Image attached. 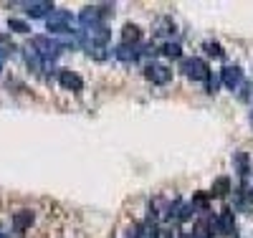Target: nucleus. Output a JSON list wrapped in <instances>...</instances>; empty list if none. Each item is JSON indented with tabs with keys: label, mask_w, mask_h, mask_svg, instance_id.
<instances>
[{
	"label": "nucleus",
	"mask_w": 253,
	"mask_h": 238,
	"mask_svg": "<svg viewBox=\"0 0 253 238\" xmlns=\"http://www.w3.org/2000/svg\"><path fill=\"white\" fill-rule=\"evenodd\" d=\"M58 84L63 86V89H69V92H81L84 89V79L76 71H69V69L58 71Z\"/></svg>",
	"instance_id": "nucleus-8"
},
{
	"label": "nucleus",
	"mask_w": 253,
	"mask_h": 238,
	"mask_svg": "<svg viewBox=\"0 0 253 238\" xmlns=\"http://www.w3.org/2000/svg\"><path fill=\"white\" fill-rule=\"evenodd\" d=\"M233 165H236V170H238L241 178H248L251 162H248V155H246V152H236V155H233Z\"/></svg>",
	"instance_id": "nucleus-13"
},
{
	"label": "nucleus",
	"mask_w": 253,
	"mask_h": 238,
	"mask_svg": "<svg viewBox=\"0 0 253 238\" xmlns=\"http://www.w3.org/2000/svg\"><path fill=\"white\" fill-rule=\"evenodd\" d=\"M23 8L31 18H48L56 10L53 3H48V0H31V3H23Z\"/></svg>",
	"instance_id": "nucleus-7"
},
{
	"label": "nucleus",
	"mask_w": 253,
	"mask_h": 238,
	"mask_svg": "<svg viewBox=\"0 0 253 238\" xmlns=\"http://www.w3.org/2000/svg\"><path fill=\"white\" fill-rule=\"evenodd\" d=\"M8 26H10V31H15V33H28V31H31V26L26 23V20H20V18H10Z\"/></svg>",
	"instance_id": "nucleus-17"
},
{
	"label": "nucleus",
	"mask_w": 253,
	"mask_h": 238,
	"mask_svg": "<svg viewBox=\"0 0 253 238\" xmlns=\"http://www.w3.org/2000/svg\"><path fill=\"white\" fill-rule=\"evenodd\" d=\"M33 221H36L33 210H18V213H13L10 226H13V231H15V233H23V231H28V228L33 226Z\"/></svg>",
	"instance_id": "nucleus-9"
},
{
	"label": "nucleus",
	"mask_w": 253,
	"mask_h": 238,
	"mask_svg": "<svg viewBox=\"0 0 253 238\" xmlns=\"http://www.w3.org/2000/svg\"><path fill=\"white\" fill-rule=\"evenodd\" d=\"M162 53H165V56H170V58H180V56H182V48H180V43L167 41L165 46H162Z\"/></svg>",
	"instance_id": "nucleus-15"
},
{
	"label": "nucleus",
	"mask_w": 253,
	"mask_h": 238,
	"mask_svg": "<svg viewBox=\"0 0 253 238\" xmlns=\"http://www.w3.org/2000/svg\"><path fill=\"white\" fill-rule=\"evenodd\" d=\"M193 205H200V208H205V205H208V195H203V192H198V195L193 198Z\"/></svg>",
	"instance_id": "nucleus-20"
},
{
	"label": "nucleus",
	"mask_w": 253,
	"mask_h": 238,
	"mask_svg": "<svg viewBox=\"0 0 253 238\" xmlns=\"http://www.w3.org/2000/svg\"><path fill=\"white\" fill-rule=\"evenodd\" d=\"M74 15L69 10H63V8H56L48 18H46V28L53 33V36H69V33H76L74 31ZM48 33V36H51Z\"/></svg>",
	"instance_id": "nucleus-1"
},
{
	"label": "nucleus",
	"mask_w": 253,
	"mask_h": 238,
	"mask_svg": "<svg viewBox=\"0 0 253 238\" xmlns=\"http://www.w3.org/2000/svg\"><path fill=\"white\" fill-rule=\"evenodd\" d=\"M220 81H223L225 89L238 92L243 86V69L241 66H223L220 69Z\"/></svg>",
	"instance_id": "nucleus-6"
},
{
	"label": "nucleus",
	"mask_w": 253,
	"mask_h": 238,
	"mask_svg": "<svg viewBox=\"0 0 253 238\" xmlns=\"http://www.w3.org/2000/svg\"><path fill=\"white\" fill-rule=\"evenodd\" d=\"M139 46H129V43H119L117 46V51H114V56L119 58V61H124V63H134L137 58H139Z\"/></svg>",
	"instance_id": "nucleus-10"
},
{
	"label": "nucleus",
	"mask_w": 253,
	"mask_h": 238,
	"mask_svg": "<svg viewBox=\"0 0 253 238\" xmlns=\"http://www.w3.org/2000/svg\"><path fill=\"white\" fill-rule=\"evenodd\" d=\"M23 58H26V63H28L31 71H36V74L43 71V63H46V61L38 56V51H36L33 46H26V48H23Z\"/></svg>",
	"instance_id": "nucleus-11"
},
{
	"label": "nucleus",
	"mask_w": 253,
	"mask_h": 238,
	"mask_svg": "<svg viewBox=\"0 0 253 238\" xmlns=\"http://www.w3.org/2000/svg\"><path fill=\"white\" fill-rule=\"evenodd\" d=\"M203 48L208 51V56H213V58H223V53H225L223 46H220V43H215V41H208Z\"/></svg>",
	"instance_id": "nucleus-16"
},
{
	"label": "nucleus",
	"mask_w": 253,
	"mask_h": 238,
	"mask_svg": "<svg viewBox=\"0 0 253 238\" xmlns=\"http://www.w3.org/2000/svg\"><path fill=\"white\" fill-rule=\"evenodd\" d=\"M220 84H223V81H220V74H210V76H208V92H210V94H218Z\"/></svg>",
	"instance_id": "nucleus-18"
},
{
	"label": "nucleus",
	"mask_w": 253,
	"mask_h": 238,
	"mask_svg": "<svg viewBox=\"0 0 253 238\" xmlns=\"http://www.w3.org/2000/svg\"><path fill=\"white\" fill-rule=\"evenodd\" d=\"M248 200H253V188H248Z\"/></svg>",
	"instance_id": "nucleus-21"
},
{
	"label": "nucleus",
	"mask_w": 253,
	"mask_h": 238,
	"mask_svg": "<svg viewBox=\"0 0 253 238\" xmlns=\"http://www.w3.org/2000/svg\"><path fill=\"white\" fill-rule=\"evenodd\" d=\"M180 71L187 76V79H193V81H208L210 76V66H208V61L205 58H182L180 61Z\"/></svg>",
	"instance_id": "nucleus-3"
},
{
	"label": "nucleus",
	"mask_w": 253,
	"mask_h": 238,
	"mask_svg": "<svg viewBox=\"0 0 253 238\" xmlns=\"http://www.w3.org/2000/svg\"><path fill=\"white\" fill-rule=\"evenodd\" d=\"M89 56H94L96 61H104L109 53H107V46H91V48H89Z\"/></svg>",
	"instance_id": "nucleus-19"
},
{
	"label": "nucleus",
	"mask_w": 253,
	"mask_h": 238,
	"mask_svg": "<svg viewBox=\"0 0 253 238\" xmlns=\"http://www.w3.org/2000/svg\"><path fill=\"white\" fill-rule=\"evenodd\" d=\"M31 46L38 51V56L43 61H56L63 53V43L58 38H51V36H33Z\"/></svg>",
	"instance_id": "nucleus-2"
},
{
	"label": "nucleus",
	"mask_w": 253,
	"mask_h": 238,
	"mask_svg": "<svg viewBox=\"0 0 253 238\" xmlns=\"http://www.w3.org/2000/svg\"><path fill=\"white\" fill-rule=\"evenodd\" d=\"M144 76L150 79L155 86H167L172 81V69H167L165 63H150L147 71H144Z\"/></svg>",
	"instance_id": "nucleus-5"
},
{
	"label": "nucleus",
	"mask_w": 253,
	"mask_h": 238,
	"mask_svg": "<svg viewBox=\"0 0 253 238\" xmlns=\"http://www.w3.org/2000/svg\"><path fill=\"white\" fill-rule=\"evenodd\" d=\"M139 41H142V31H139V26L126 23L124 31H122V43H129V46H139Z\"/></svg>",
	"instance_id": "nucleus-12"
},
{
	"label": "nucleus",
	"mask_w": 253,
	"mask_h": 238,
	"mask_svg": "<svg viewBox=\"0 0 253 238\" xmlns=\"http://www.w3.org/2000/svg\"><path fill=\"white\" fill-rule=\"evenodd\" d=\"M228 192H230V180L228 178H218L213 183V192H210V195H228Z\"/></svg>",
	"instance_id": "nucleus-14"
},
{
	"label": "nucleus",
	"mask_w": 253,
	"mask_h": 238,
	"mask_svg": "<svg viewBox=\"0 0 253 238\" xmlns=\"http://www.w3.org/2000/svg\"><path fill=\"white\" fill-rule=\"evenodd\" d=\"M210 228L215 231V236H233L236 233V215L233 210H220L213 221H210Z\"/></svg>",
	"instance_id": "nucleus-4"
}]
</instances>
